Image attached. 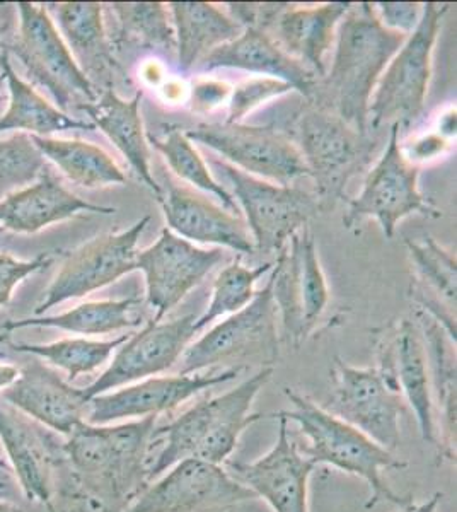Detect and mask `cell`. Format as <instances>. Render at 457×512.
<instances>
[{"label":"cell","mask_w":457,"mask_h":512,"mask_svg":"<svg viewBox=\"0 0 457 512\" xmlns=\"http://www.w3.org/2000/svg\"><path fill=\"white\" fill-rule=\"evenodd\" d=\"M147 142L161 154L171 173L178 181H183L188 187L210 193L219 200L224 209L236 216H241L238 204L227 188L222 187L210 173L209 166L202 154L193 147L190 139H186L183 128L169 127L164 134L147 132Z\"/></svg>","instance_id":"obj_36"},{"label":"cell","mask_w":457,"mask_h":512,"mask_svg":"<svg viewBox=\"0 0 457 512\" xmlns=\"http://www.w3.org/2000/svg\"><path fill=\"white\" fill-rule=\"evenodd\" d=\"M331 379L333 393L324 410L393 453L400 446L401 417L408 412L405 398L384 379L377 367L348 366L340 357H335Z\"/></svg>","instance_id":"obj_13"},{"label":"cell","mask_w":457,"mask_h":512,"mask_svg":"<svg viewBox=\"0 0 457 512\" xmlns=\"http://www.w3.org/2000/svg\"><path fill=\"white\" fill-rule=\"evenodd\" d=\"M440 499H442V494H434L430 497L429 501L422 502V504H417V502L413 501L410 504H406V506L400 507V511L396 512H437Z\"/></svg>","instance_id":"obj_46"},{"label":"cell","mask_w":457,"mask_h":512,"mask_svg":"<svg viewBox=\"0 0 457 512\" xmlns=\"http://www.w3.org/2000/svg\"><path fill=\"white\" fill-rule=\"evenodd\" d=\"M110 9L116 16L118 31L111 45L154 50L176 55V36L169 7L162 2H115Z\"/></svg>","instance_id":"obj_35"},{"label":"cell","mask_w":457,"mask_h":512,"mask_svg":"<svg viewBox=\"0 0 457 512\" xmlns=\"http://www.w3.org/2000/svg\"><path fill=\"white\" fill-rule=\"evenodd\" d=\"M273 367H261L251 378L219 396L205 398L152 432V449L161 446L149 463V483L180 461L195 458L224 465L249 425L267 415L251 414L256 396L272 378Z\"/></svg>","instance_id":"obj_3"},{"label":"cell","mask_w":457,"mask_h":512,"mask_svg":"<svg viewBox=\"0 0 457 512\" xmlns=\"http://www.w3.org/2000/svg\"><path fill=\"white\" fill-rule=\"evenodd\" d=\"M6 338L7 335H0V344H2ZM4 357H6V352H2V350H0V359H4Z\"/></svg>","instance_id":"obj_50"},{"label":"cell","mask_w":457,"mask_h":512,"mask_svg":"<svg viewBox=\"0 0 457 512\" xmlns=\"http://www.w3.org/2000/svg\"><path fill=\"white\" fill-rule=\"evenodd\" d=\"M103 7L98 2L47 4L79 69L94 89L101 86V91L113 89V77L118 69L110 36L106 35Z\"/></svg>","instance_id":"obj_26"},{"label":"cell","mask_w":457,"mask_h":512,"mask_svg":"<svg viewBox=\"0 0 457 512\" xmlns=\"http://www.w3.org/2000/svg\"><path fill=\"white\" fill-rule=\"evenodd\" d=\"M253 499L224 466L188 458L149 483L125 512H209Z\"/></svg>","instance_id":"obj_16"},{"label":"cell","mask_w":457,"mask_h":512,"mask_svg":"<svg viewBox=\"0 0 457 512\" xmlns=\"http://www.w3.org/2000/svg\"><path fill=\"white\" fill-rule=\"evenodd\" d=\"M0 69L9 88V108L0 117V134L11 130H23L38 137H48L65 130H94L93 123L77 120L48 103L31 84L24 82L12 69L9 52L0 53Z\"/></svg>","instance_id":"obj_32"},{"label":"cell","mask_w":457,"mask_h":512,"mask_svg":"<svg viewBox=\"0 0 457 512\" xmlns=\"http://www.w3.org/2000/svg\"><path fill=\"white\" fill-rule=\"evenodd\" d=\"M447 4H423L417 30L406 38L377 82L369 105V132L408 128L422 117L432 77V55Z\"/></svg>","instance_id":"obj_6"},{"label":"cell","mask_w":457,"mask_h":512,"mask_svg":"<svg viewBox=\"0 0 457 512\" xmlns=\"http://www.w3.org/2000/svg\"><path fill=\"white\" fill-rule=\"evenodd\" d=\"M232 86L219 79L197 77L188 88V105L195 113H210L229 103Z\"/></svg>","instance_id":"obj_43"},{"label":"cell","mask_w":457,"mask_h":512,"mask_svg":"<svg viewBox=\"0 0 457 512\" xmlns=\"http://www.w3.org/2000/svg\"><path fill=\"white\" fill-rule=\"evenodd\" d=\"M0 398L48 431L65 437L86 422L89 400L84 390L38 361L19 369L18 379L0 393Z\"/></svg>","instance_id":"obj_23"},{"label":"cell","mask_w":457,"mask_h":512,"mask_svg":"<svg viewBox=\"0 0 457 512\" xmlns=\"http://www.w3.org/2000/svg\"><path fill=\"white\" fill-rule=\"evenodd\" d=\"M442 137L451 140L456 135V108L446 111L439 118V127L435 128Z\"/></svg>","instance_id":"obj_45"},{"label":"cell","mask_w":457,"mask_h":512,"mask_svg":"<svg viewBox=\"0 0 457 512\" xmlns=\"http://www.w3.org/2000/svg\"><path fill=\"white\" fill-rule=\"evenodd\" d=\"M284 393L294 408L282 410L280 414L299 425V431L307 439V446L299 449L314 465H330L340 472L362 478L371 489V499L365 507L377 506L379 502L403 507L413 502L411 497L396 494L382 475L388 470H405L406 461L396 458L364 432L319 407L311 398L292 388H285Z\"/></svg>","instance_id":"obj_4"},{"label":"cell","mask_w":457,"mask_h":512,"mask_svg":"<svg viewBox=\"0 0 457 512\" xmlns=\"http://www.w3.org/2000/svg\"><path fill=\"white\" fill-rule=\"evenodd\" d=\"M142 303L140 297H125V299H110V301H89L79 304L76 308L65 311L62 315L43 316V318H24V320L6 321L2 330L14 332L31 326H47L58 328L64 332L96 337L110 333L128 330L142 323V318L135 315V308Z\"/></svg>","instance_id":"obj_33"},{"label":"cell","mask_w":457,"mask_h":512,"mask_svg":"<svg viewBox=\"0 0 457 512\" xmlns=\"http://www.w3.org/2000/svg\"><path fill=\"white\" fill-rule=\"evenodd\" d=\"M52 253H41L31 262H21L14 256L0 253V308L11 301L12 292L29 275L40 272L52 263Z\"/></svg>","instance_id":"obj_41"},{"label":"cell","mask_w":457,"mask_h":512,"mask_svg":"<svg viewBox=\"0 0 457 512\" xmlns=\"http://www.w3.org/2000/svg\"><path fill=\"white\" fill-rule=\"evenodd\" d=\"M270 280L284 340L299 349L330 304V287L309 227H302L278 253Z\"/></svg>","instance_id":"obj_10"},{"label":"cell","mask_w":457,"mask_h":512,"mask_svg":"<svg viewBox=\"0 0 457 512\" xmlns=\"http://www.w3.org/2000/svg\"><path fill=\"white\" fill-rule=\"evenodd\" d=\"M0 444L24 497L53 511V473L64 443L55 444L43 425L4 402L0 403Z\"/></svg>","instance_id":"obj_22"},{"label":"cell","mask_w":457,"mask_h":512,"mask_svg":"<svg viewBox=\"0 0 457 512\" xmlns=\"http://www.w3.org/2000/svg\"><path fill=\"white\" fill-rule=\"evenodd\" d=\"M168 7L176 36V60L183 76L197 69L215 48L243 33V28L215 4L171 2Z\"/></svg>","instance_id":"obj_30"},{"label":"cell","mask_w":457,"mask_h":512,"mask_svg":"<svg viewBox=\"0 0 457 512\" xmlns=\"http://www.w3.org/2000/svg\"><path fill=\"white\" fill-rule=\"evenodd\" d=\"M277 315L272 280H268L246 308L227 316L186 347L178 362V374L203 373L219 367L246 369L249 362L258 364L260 369L273 367L280 355Z\"/></svg>","instance_id":"obj_7"},{"label":"cell","mask_w":457,"mask_h":512,"mask_svg":"<svg viewBox=\"0 0 457 512\" xmlns=\"http://www.w3.org/2000/svg\"><path fill=\"white\" fill-rule=\"evenodd\" d=\"M406 38L379 23L374 4H352L336 28L330 70L307 101L367 134L374 89Z\"/></svg>","instance_id":"obj_1"},{"label":"cell","mask_w":457,"mask_h":512,"mask_svg":"<svg viewBox=\"0 0 457 512\" xmlns=\"http://www.w3.org/2000/svg\"><path fill=\"white\" fill-rule=\"evenodd\" d=\"M272 417L278 420L272 448L251 463H231L229 473L273 512H309V478L316 465L292 441L289 420L280 412Z\"/></svg>","instance_id":"obj_21"},{"label":"cell","mask_w":457,"mask_h":512,"mask_svg":"<svg viewBox=\"0 0 457 512\" xmlns=\"http://www.w3.org/2000/svg\"><path fill=\"white\" fill-rule=\"evenodd\" d=\"M400 125H391L388 130V144L381 158L367 171L364 187L357 197L348 202L343 226L352 229L362 219L371 217L381 226L386 238L391 239L396 226L406 217H439L442 212L418 187L420 166L408 163L401 151Z\"/></svg>","instance_id":"obj_9"},{"label":"cell","mask_w":457,"mask_h":512,"mask_svg":"<svg viewBox=\"0 0 457 512\" xmlns=\"http://www.w3.org/2000/svg\"><path fill=\"white\" fill-rule=\"evenodd\" d=\"M4 31H6V26L4 24L0 23V38L4 36Z\"/></svg>","instance_id":"obj_51"},{"label":"cell","mask_w":457,"mask_h":512,"mask_svg":"<svg viewBox=\"0 0 457 512\" xmlns=\"http://www.w3.org/2000/svg\"><path fill=\"white\" fill-rule=\"evenodd\" d=\"M84 212L111 216L116 209L91 204L77 197L47 166L35 185L9 193L0 200V226L12 233L35 234L43 227L67 221Z\"/></svg>","instance_id":"obj_24"},{"label":"cell","mask_w":457,"mask_h":512,"mask_svg":"<svg viewBox=\"0 0 457 512\" xmlns=\"http://www.w3.org/2000/svg\"><path fill=\"white\" fill-rule=\"evenodd\" d=\"M272 268V262L249 268L239 260L224 268L215 279L209 306L195 320V332H202L219 318H227L246 308L258 292L255 291L256 282Z\"/></svg>","instance_id":"obj_38"},{"label":"cell","mask_w":457,"mask_h":512,"mask_svg":"<svg viewBox=\"0 0 457 512\" xmlns=\"http://www.w3.org/2000/svg\"><path fill=\"white\" fill-rule=\"evenodd\" d=\"M127 338L128 335L113 340L64 338L52 344H14L12 349L50 362L52 366L62 369L67 374V381L72 383L82 374L94 373L108 364Z\"/></svg>","instance_id":"obj_37"},{"label":"cell","mask_w":457,"mask_h":512,"mask_svg":"<svg viewBox=\"0 0 457 512\" xmlns=\"http://www.w3.org/2000/svg\"><path fill=\"white\" fill-rule=\"evenodd\" d=\"M379 373L410 405L425 443L439 446L429 361L417 320L400 318L377 335Z\"/></svg>","instance_id":"obj_19"},{"label":"cell","mask_w":457,"mask_h":512,"mask_svg":"<svg viewBox=\"0 0 457 512\" xmlns=\"http://www.w3.org/2000/svg\"><path fill=\"white\" fill-rule=\"evenodd\" d=\"M197 69L202 72L217 69L246 70L261 77L287 82L294 91L307 99L313 96L319 81L311 70L278 47L277 41L267 31L258 28H244L238 38L209 53L197 65Z\"/></svg>","instance_id":"obj_25"},{"label":"cell","mask_w":457,"mask_h":512,"mask_svg":"<svg viewBox=\"0 0 457 512\" xmlns=\"http://www.w3.org/2000/svg\"><path fill=\"white\" fill-rule=\"evenodd\" d=\"M157 204L171 233L190 243L224 246L239 255L255 253V243L243 217L215 205L195 188L183 185L173 175L162 173Z\"/></svg>","instance_id":"obj_20"},{"label":"cell","mask_w":457,"mask_h":512,"mask_svg":"<svg viewBox=\"0 0 457 512\" xmlns=\"http://www.w3.org/2000/svg\"><path fill=\"white\" fill-rule=\"evenodd\" d=\"M449 149H451V140L442 137L437 130H430L427 134L420 135L406 146L401 144V151H403L406 161L415 166L440 158Z\"/></svg>","instance_id":"obj_44"},{"label":"cell","mask_w":457,"mask_h":512,"mask_svg":"<svg viewBox=\"0 0 457 512\" xmlns=\"http://www.w3.org/2000/svg\"><path fill=\"white\" fill-rule=\"evenodd\" d=\"M417 321L429 361L435 420L439 432L437 448L446 460L456 461V340H452L439 321H435L425 311L418 313Z\"/></svg>","instance_id":"obj_29"},{"label":"cell","mask_w":457,"mask_h":512,"mask_svg":"<svg viewBox=\"0 0 457 512\" xmlns=\"http://www.w3.org/2000/svg\"><path fill=\"white\" fill-rule=\"evenodd\" d=\"M157 417L111 425H77L64 443L76 477L106 512H125L149 485Z\"/></svg>","instance_id":"obj_2"},{"label":"cell","mask_w":457,"mask_h":512,"mask_svg":"<svg viewBox=\"0 0 457 512\" xmlns=\"http://www.w3.org/2000/svg\"><path fill=\"white\" fill-rule=\"evenodd\" d=\"M352 2H328L321 6L287 4L268 35L287 55L321 79L326 74V57L335 43L336 28Z\"/></svg>","instance_id":"obj_27"},{"label":"cell","mask_w":457,"mask_h":512,"mask_svg":"<svg viewBox=\"0 0 457 512\" xmlns=\"http://www.w3.org/2000/svg\"><path fill=\"white\" fill-rule=\"evenodd\" d=\"M9 475H11V466L4 458H0V477H9ZM9 495H11V485H7V482H0V499L9 501Z\"/></svg>","instance_id":"obj_48"},{"label":"cell","mask_w":457,"mask_h":512,"mask_svg":"<svg viewBox=\"0 0 457 512\" xmlns=\"http://www.w3.org/2000/svg\"><path fill=\"white\" fill-rule=\"evenodd\" d=\"M406 248L417 279L420 280V296L434 292V297L429 304L423 306L422 311L439 321L449 337L456 340V255L442 248L430 236L418 241L406 239Z\"/></svg>","instance_id":"obj_31"},{"label":"cell","mask_w":457,"mask_h":512,"mask_svg":"<svg viewBox=\"0 0 457 512\" xmlns=\"http://www.w3.org/2000/svg\"><path fill=\"white\" fill-rule=\"evenodd\" d=\"M4 81H6V77H4V74H0V89L4 86Z\"/></svg>","instance_id":"obj_52"},{"label":"cell","mask_w":457,"mask_h":512,"mask_svg":"<svg viewBox=\"0 0 457 512\" xmlns=\"http://www.w3.org/2000/svg\"><path fill=\"white\" fill-rule=\"evenodd\" d=\"M297 149L314 181L319 210H330L345 198L348 183L369 171L379 139L362 134L335 113L307 103L297 117Z\"/></svg>","instance_id":"obj_5"},{"label":"cell","mask_w":457,"mask_h":512,"mask_svg":"<svg viewBox=\"0 0 457 512\" xmlns=\"http://www.w3.org/2000/svg\"><path fill=\"white\" fill-rule=\"evenodd\" d=\"M294 88L287 82L270 79V77H251L239 82L232 88L229 98V115L226 122L243 123L249 113L258 110L260 106L267 105L272 99L282 98L285 94L292 93Z\"/></svg>","instance_id":"obj_40"},{"label":"cell","mask_w":457,"mask_h":512,"mask_svg":"<svg viewBox=\"0 0 457 512\" xmlns=\"http://www.w3.org/2000/svg\"><path fill=\"white\" fill-rule=\"evenodd\" d=\"M19 376V369L12 364H4L0 362V393L9 388Z\"/></svg>","instance_id":"obj_47"},{"label":"cell","mask_w":457,"mask_h":512,"mask_svg":"<svg viewBox=\"0 0 457 512\" xmlns=\"http://www.w3.org/2000/svg\"><path fill=\"white\" fill-rule=\"evenodd\" d=\"M43 158L50 159L72 183L94 188L125 185L127 176L101 147L82 140L52 139L29 135Z\"/></svg>","instance_id":"obj_34"},{"label":"cell","mask_w":457,"mask_h":512,"mask_svg":"<svg viewBox=\"0 0 457 512\" xmlns=\"http://www.w3.org/2000/svg\"><path fill=\"white\" fill-rule=\"evenodd\" d=\"M186 139L215 152L220 159L248 175L278 185L309 176L301 152L289 135L273 125L198 123L183 130Z\"/></svg>","instance_id":"obj_11"},{"label":"cell","mask_w":457,"mask_h":512,"mask_svg":"<svg viewBox=\"0 0 457 512\" xmlns=\"http://www.w3.org/2000/svg\"><path fill=\"white\" fill-rule=\"evenodd\" d=\"M16 7L19 31L6 50L21 60L29 79L52 94L60 111L70 108L76 98L84 99L82 103L96 101V89L58 35L47 6L18 2Z\"/></svg>","instance_id":"obj_12"},{"label":"cell","mask_w":457,"mask_h":512,"mask_svg":"<svg viewBox=\"0 0 457 512\" xmlns=\"http://www.w3.org/2000/svg\"><path fill=\"white\" fill-rule=\"evenodd\" d=\"M195 320V315L171 321L151 320L140 332L128 335L101 376L82 388L87 400L171 371L197 335Z\"/></svg>","instance_id":"obj_17"},{"label":"cell","mask_w":457,"mask_h":512,"mask_svg":"<svg viewBox=\"0 0 457 512\" xmlns=\"http://www.w3.org/2000/svg\"><path fill=\"white\" fill-rule=\"evenodd\" d=\"M0 512H24L21 507L16 506V504H12L9 501H2L0 499Z\"/></svg>","instance_id":"obj_49"},{"label":"cell","mask_w":457,"mask_h":512,"mask_svg":"<svg viewBox=\"0 0 457 512\" xmlns=\"http://www.w3.org/2000/svg\"><path fill=\"white\" fill-rule=\"evenodd\" d=\"M210 164L231 181L232 197L261 255H278L319 212L314 193L248 175L219 156H210Z\"/></svg>","instance_id":"obj_8"},{"label":"cell","mask_w":457,"mask_h":512,"mask_svg":"<svg viewBox=\"0 0 457 512\" xmlns=\"http://www.w3.org/2000/svg\"><path fill=\"white\" fill-rule=\"evenodd\" d=\"M222 260L220 248H198L164 227L156 243L140 250L135 260L144 274L145 299L154 309L152 321H162Z\"/></svg>","instance_id":"obj_18"},{"label":"cell","mask_w":457,"mask_h":512,"mask_svg":"<svg viewBox=\"0 0 457 512\" xmlns=\"http://www.w3.org/2000/svg\"><path fill=\"white\" fill-rule=\"evenodd\" d=\"M149 222L151 216L142 217L125 231L101 234L72 251L65 258L52 284L43 292V299L36 306L35 315H45V311L57 304L86 297L135 272V260L139 253L137 245Z\"/></svg>","instance_id":"obj_14"},{"label":"cell","mask_w":457,"mask_h":512,"mask_svg":"<svg viewBox=\"0 0 457 512\" xmlns=\"http://www.w3.org/2000/svg\"><path fill=\"white\" fill-rule=\"evenodd\" d=\"M142 98V91H137L132 99H123L115 93V89H105L93 103H77L76 108L87 113L94 127H98L122 152L123 158L127 159L145 187L157 195L159 183L152 171L151 149L140 115Z\"/></svg>","instance_id":"obj_28"},{"label":"cell","mask_w":457,"mask_h":512,"mask_svg":"<svg viewBox=\"0 0 457 512\" xmlns=\"http://www.w3.org/2000/svg\"><path fill=\"white\" fill-rule=\"evenodd\" d=\"M243 371V367L210 369L207 373L154 376L128 384L89 398L86 422L111 425L169 414L203 391L234 381Z\"/></svg>","instance_id":"obj_15"},{"label":"cell","mask_w":457,"mask_h":512,"mask_svg":"<svg viewBox=\"0 0 457 512\" xmlns=\"http://www.w3.org/2000/svg\"><path fill=\"white\" fill-rule=\"evenodd\" d=\"M45 168L47 161L28 134L18 132L0 140V193L9 195L14 188L26 187Z\"/></svg>","instance_id":"obj_39"},{"label":"cell","mask_w":457,"mask_h":512,"mask_svg":"<svg viewBox=\"0 0 457 512\" xmlns=\"http://www.w3.org/2000/svg\"><path fill=\"white\" fill-rule=\"evenodd\" d=\"M379 23L386 30L410 36L422 19L423 4L418 2H377L374 4Z\"/></svg>","instance_id":"obj_42"}]
</instances>
